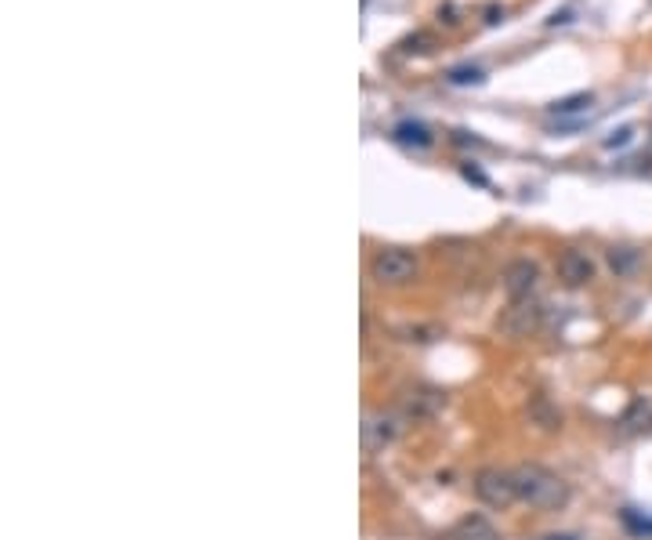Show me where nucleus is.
Masks as SVG:
<instances>
[{
	"label": "nucleus",
	"instance_id": "11",
	"mask_svg": "<svg viewBox=\"0 0 652 540\" xmlns=\"http://www.w3.org/2000/svg\"><path fill=\"white\" fill-rule=\"evenodd\" d=\"M431 45H435L431 34H413L410 40H402V48H406L410 55H413V51H417V55H424V51H431Z\"/></svg>",
	"mask_w": 652,
	"mask_h": 540
},
{
	"label": "nucleus",
	"instance_id": "9",
	"mask_svg": "<svg viewBox=\"0 0 652 540\" xmlns=\"http://www.w3.org/2000/svg\"><path fill=\"white\" fill-rule=\"evenodd\" d=\"M584 105H591V95H573V99H565V102H554L551 110L554 113H576V110H584Z\"/></svg>",
	"mask_w": 652,
	"mask_h": 540
},
{
	"label": "nucleus",
	"instance_id": "8",
	"mask_svg": "<svg viewBox=\"0 0 652 540\" xmlns=\"http://www.w3.org/2000/svg\"><path fill=\"white\" fill-rule=\"evenodd\" d=\"M396 135L402 138V142H417V146H431V135L424 131L421 124H399Z\"/></svg>",
	"mask_w": 652,
	"mask_h": 540
},
{
	"label": "nucleus",
	"instance_id": "2",
	"mask_svg": "<svg viewBox=\"0 0 652 540\" xmlns=\"http://www.w3.org/2000/svg\"><path fill=\"white\" fill-rule=\"evenodd\" d=\"M417 254L406 251V247H380V251L369 258V276L377 279L380 287H402L417 276Z\"/></svg>",
	"mask_w": 652,
	"mask_h": 540
},
{
	"label": "nucleus",
	"instance_id": "7",
	"mask_svg": "<svg viewBox=\"0 0 652 540\" xmlns=\"http://www.w3.org/2000/svg\"><path fill=\"white\" fill-rule=\"evenodd\" d=\"M399 436V425L391 417H377V414H369L366 417V425H363V442H366V450H380V447H388L391 439Z\"/></svg>",
	"mask_w": 652,
	"mask_h": 540
},
{
	"label": "nucleus",
	"instance_id": "12",
	"mask_svg": "<svg viewBox=\"0 0 652 540\" xmlns=\"http://www.w3.org/2000/svg\"><path fill=\"white\" fill-rule=\"evenodd\" d=\"M635 262H638V254H635V251L627 254V247H624L619 254L613 251V268H627V265H635Z\"/></svg>",
	"mask_w": 652,
	"mask_h": 540
},
{
	"label": "nucleus",
	"instance_id": "3",
	"mask_svg": "<svg viewBox=\"0 0 652 540\" xmlns=\"http://www.w3.org/2000/svg\"><path fill=\"white\" fill-rule=\"evenodd\" d=\"M475 497L486 507H493V512H504V507H511V504L518 501L515 475L500 472V468H482V472L475 475Z\"/></svg>",
	"mask_w": 652,
	"mask_h": 540
},
{
	"label": "nucleus",
	"instance_id": "4",
	"mask_svg": "<svg viewBox=\"0 0 652 540\" xmlns=\"http://www.w3.org/2000/svg\"><path fill=\"white\" fill-rule=\"evenodd\" d=\"M543 319V309L537 305V298H522V301H511L504 309V316H500V330H507L511 338H526L540 327Z\"/></svg>",
	"mask_w": 652,
	"mask_h": 540
},
{
	"label": "nucleus",
	"instance_id": "10",
	"mask_svg": "<svg viewBox=\"0 0 652 540\" xmlns=\"http://www.w3.org/2000/svg\"><path fill=\"white\" fill-rule=\"evenodd\" d=\"M450 84H482V70L478 66H461L450 73Z\"/></svg>",
	"mask_w": 652,
	"mask_h": 540
},
{
	"label": "nucleus",
	"instance_id": "1",
	"mask_svg": "<svg viewBox=\"0 0 652 540\" xmlns=\"http://www.w3.org/2000/svg\"><path fill=\"white\" fill-rule=\"evenodd\" d=\"M511 475H515L522 504L537 507V512H559V507L569 504V482L551 468H543V464H518Z\"/></svg>",
	"mask_w": 652,
	"mask_h": 540
},
{
	"label": "nucleus",
	"instance_id": "5",
	"mask_svg": "<svg viewBox=\"0 0 652 540\" xmlns=\"http://www.w3.org/2000/svg\"><path fill=\"white\" fill-rule=\"evenodd\" d=\"M537 287H540V268H537V262H529V258H515V262L504 268V290L511 301L532 298Z\"/></svg>",
	"mask_w": 652,
	"mask_h": 540
},
{
	"label": "nucleus",
	"instance_id": "6",
	"mask_svg": "<svg viewBox=\"0 0 652 540\" xmlns=\"http://www.w3.org/2000/svg\"><path fill=\"white\" fill-rule=\"evenodd\" d=\"M594 262H591V254H584V251H576V247H569V251H562L559 254V279L565 287H584V284H591L594 279Z\"/></svg>",
	"mask_w": 652,
	"mask_h": 540
}]
</instances>
